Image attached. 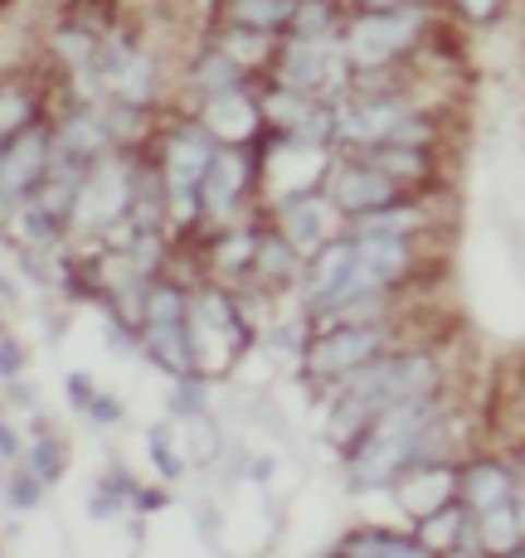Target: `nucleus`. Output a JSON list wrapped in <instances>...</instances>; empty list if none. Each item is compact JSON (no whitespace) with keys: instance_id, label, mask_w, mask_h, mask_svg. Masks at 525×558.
I'll return each instance as SVG.
<instances>
[{"instance_id":"obj_1","label":"nucleus","mask_w":525,"mask_h":558,"mask_svg":"<svg viewBox=\"0 0 525 558\" xmlns=\"http://www.w3.org/2000/svg\"><path fill=\"white\" fill-rule=\"evenodd\" d=\"M428 35V5L409 0L394 10H360L346 29H341V49L356 69H380V63H399L423 45Z\"/></svg>"},{"instance_id":"obj_2","label":"nucleus","mask_w":525,"mask_h":558,"mask_svg":"<svg viewBox=\"0 0 525 558\" xmlns=\"http://www.w3.org/2000/svg\"><path fill=\"white\" fill-rule=\"evenodd\" d=\"M380 350H390V326H321L312 336V345L302 350V374L312 384H331L336 389L341 379H350V374L360 369V364H370Z\"/></svg>"},{"instance_id":"obj_3","label":"nucleus","mask_w":525,"mask_h":558,"mask_svg":"<svg viewBox=\"0 0 525 558\" xmlns=\"http://www.w3.org/2000/svg\"><path fill=\"white\" fill-rule=\"evenodd\" d=\"M321 190H326V199L341 209V219H360V214H370V209H384V204H394V199H404V190L394 185L390 175H384L380 166H370L366 156H356V151H331V166H326V175H321Z\"/></svg>"},{"instance_id":"obj_4","label":"nucleus","mask_w":525,"mask_h":558,"mask_svg":"<svg viewBox=\"0 0 525 558\" xmlns=\"http://www.w3.org/2000/svg\"><path fill=\"white\" fill-rule=\"evenodd\" d=\"M259 166H253L249 146H219L205 170V180H200V214H205V223H229L239 219L243 209V195H249L253 185H259Z\"/></svg>"},{"instance_id":"obj_5","label":"nucleus","mask_w":525,"mask_h":558,"mask_svg":"<svg viewBox=\"0 0 525 558\" xmlns=\"http://www.w3.org/2000/svg\"><path fill=\"white\" fill-rule=\"evenodd\" d=\"M49 160H53V126L35 122L25 132H15L10 142H0V190L10 195H35V185L49 175Z\"/></svg>"},{"instance_id":"obj_6","label":"nucleus","mask_w":525,"mask_h":558,"mask_svg":"<svg viewBox=\"0 0 525 558\" xmlns=\"http://www.w3.org/2000/svg\"><path fill=\"white\" fill-rule=\"evenodd\" d=\"M394 496H399V510L409 520H423L433 514L438 506L457 500V457H428V461H414L404 466V476L394 481Z\"/></svg>"},{"instance_id":"obj_7","label":"nucleus","mask_w":525,"mask_h":558,"mask_svg":"<svg viewBox=\"0 0 525 558\" xmlns=\"http://www.w3.org/2000/svg\"><path fill=\"white\" fill-rule=\"evenodd\" d=\"M516 466L501 457H457V500H463L473 514L481 510H497V506H511L516 500Z\"/></svg>"},{"instance_id":"obj_8","label":"nucleus","mask_w":525,"mask_h":558,"mask_svg":"<svg viewBox=\"0 0 525 558\" xmlns=\"http://www.w3.org/2000/svg\"><path fill=\"white\" fill-rule=\"evenodd\" d=\"M200 122L219 136V146H243L263 126V107L249 93V83H243V88H234V93L200 98Z\"/></svg>"},{"instance_id":"obj_9","label":"nucleus","mask_w":525,"mask_h":558,"mask_svg":"<svg viewBox=\"0 0 525 558\" xmlns=\"http://www.w3.org/2000/svg\"><path fill=\"white\" fill-rule=\"evenodd\" d=\"M136 350H142L160 374H170V379L200 374L195 340H190V320H146V326L136 330Z\"/></svg>"},{"instance_id":"obj_10","label":"nucleus","mask_w":525,"mask_h":558,"mask_svg":"<svg viewBox=\"0 0 525 558\" xmlns=\"http://www.w3.org/2000/svg\"><path fill=\"white\" fill-rule=\"evenodd\" d=\"M302 267H307V257L293 248V239L277 223H259V248H253L249 282H259L263 292H287V287L302 282Z\"/></svg>"},{"instance_id":"obj_11","label":"nucleus","mask_w":525,"mask_h":558,"mask_svg":"<svg viewBox=\"0 0 525 558\" xmlns=\"http://www.w3.org/2000/svg\"><path fill=\"white\" fill-rule=\"evenodd\" d=\"M350 272H356V233L341 229L336 239L321 243V248L307 257V267H302V306H312V302H321V296H331Z\"/></svg>"},{"instance_id":"obj_12","label":"nucleus","mask_w":525,"mask_h":558,"mask_svg":"<svg viewBox=\"0 0 525 558\" xmlns=\"http://www.w3.org/2000/svg\"><path fill=\"white\" fill-rule=\"evenodd\" d=\"M356 156H366L370 166H380L384 175L394 180V185L409 195V190H428L438 180V160H433V146H399V142H374L366 146V151H356Z\"/></svg>"},{"instance_id":"obj_13","label":"nucleus","mask_w":525,"mask_h":558,"mask_svg":"<svg viewBox=\"0 0 525 558\" xmlns=\"http://www.w3.org/2000/svg\"><path fill=\"white\" fill-rule=\"evenodd\" d=\"M88 170L93 166H79V160H49V175L39 180L35 195H25V199H35L49 219H59L63 229H73L79 204H83V185H88Z\"/></svg>"},{"instance_id":"obj_14","label":"nucleus","mask_w":525,"mask_h":558,"mask_svg":"<svg viewBox=\"0 0 525 558\" xmlns=\"http://www.w3.org/2000/svg\"><path fill=\"white\" fill-rule=\"evenodd\" d=\"M331 554H346V558H428L419 534H399V530H384V524H366V530H350L331 544Z\"/></svg>"},{"instance_id":"obj_15","label":"nucleus","mask_w":525,"mask_h":558,"mask_svg":"<svg viewBox=\"0 0 525 558\" xmlns=\"http://www.w3.org/2000/svg\"><path fill=\"white\" fill-rule=\"evenodd\" d=\"M186 83H190V93H195V98H214V93L243 88V83H249V69H243V63L234 59L224 45H210V49H200L195 59H190Z\"/></svg>"},{"instance_id":"obj_16","label":"nucleus","mask_w":525,"mask_h":558,"mask_svg":"<svg viewBox=\"0 0 525 558\" xmlns=\"http://www.w3.org/2000/svg\"><path fill=\"white\" fill-rule=\"evenodd\" d=\"M253 248H259V223L229 219L219 229V239H214V253H210L214 277H224V282H249L253 277Z\"/></svg>"},{"instance_id":"obj_17","label":"nucleus","mask_w":525,"mask_h":558,"mask_svg":"<svg viewBox=\"0 0 525 558\" xmlns=\"http://www.w3.org/2000/svg\"><path fill=\"white\" fill-rule=\"evenodd\" d=\"M152 112L156 107L146 102H127V98H103L98 102V117L112 136L117 151H142V142L152 136Z\"/></svg>"},{"instance_id":"obj_18","label":"nucleus","mask_w":525,"mask_h":558,"mask_svg":"<svg viewBox=\"0 0 525 558\" xmlns=\"http://www.w3.org/2000/svg\"><path fill=\"white\" fill-rule=\"evenodd\" d=\"M45 122V93L29 78H0V142Z\"/></svg>"},{"instance_id":"obj_19","label":"nucleus","mask_w":525,"mask_h":558,"mask_svg":"<svg viewBox=\"0 0 525 558\" xmlns=\"http://www.w3.org/2000/svg\"><path fill=\"white\" fill-rule=\"evenodd\" d=\"M346 229L350 233H399V239H414V233L428 229V209L414 195H404V199L384 204V209H370V214H360V219H350Z\"/></svg>"},{"instance_id":"obj_20","label":"nucleus","mask_w":525,"mask_h":558,"mask_svg":"<svg viewBox=\"0 0 525 558\" xmlns=\"http://www.w3.org/2000/svg\"><path fill=\"white\" fill-rule=\"evenodd\" d=\"M473 530V510L463 506V500H448V506H438L433 514H423V520H414V534L423 539L428 554H448L453 558L457 539Z\"/></svg>"},{"instance_id":"obj_21","label":"nucleus","mask_w":525,"mask_h":558,"mask_svg":"<svg viewBox=\"0 0 525 558\" xmlns=\"http://www.w3.org/2000/svg\"><path fill=\"white\" fill-rule=\"evenodd\" d=\"M293 5H297V0H224L219 15H224V25L263 29V35H287Z\"/></svg>"},{"instance_id":"obj_22","label":"nucleus","mask_w":525,"mask_h":558,"mask_svg":"<svg viewBox=\"0 0 525 558\" xmlns=\"http://www.w3.org/2000/svg\"><path fill=\"white\" fill-rule=\"evenodd\" d=\"M20 461H25V466L35 471L39 481L59 486V481L69 476V437H59L49 423H39V427H35V437L25 442V457H20Z\"/></svg>"},{"instance_id":"obj_23","label":"nucleus","mask_w":525,"mask_h":558,"mask_svg":"<svg viewBox=\"0 0 525 558\" xmlns=\"http://www.w3.org/2000/svg\"><path fill=\"white\" fill-rule=\"evenodd\" d=\"M160 88H166V69H160V59H156V53H146V49H136V59L127 63V73L117 78L112 98L156 107L160 102Z\"/></svg>"},{"instance_id":"obj_24","label":"nucleus","mask_w":525,"mask_h":558,"mask_svg":"<svg viewBox=\"0 0 525 558\" xmlns=\"http://www.w3.org/2000/svg\"><path fill=\"white\" fill-rule=\"evenodd\" d=\"M10 233H15L20 248H39V253H59L63 239H69V229H63L59 219H49V214L39 209L35 199L20 204V214H15V223H10Z\"/></svg>"},{"instance_id":"obj_25","label":"nucleus","mask_w":525,"mask_h":558,"mask_svg":"<svg viewBox=\"0 0 525 558\" xmlns=\"http://www.w3.org/2000/svg\"><path fill=\"white\" fill-rule=\"evenodd\" d=\"M98 39H103L98 29L83 25V20L73 15L49 35V49H53L59 63H69V73H79V69H93V59H98Z\"/></svg>"},{"instance_id":"obj_26","label":"nucleus","mask_w":525,"mask_h":558,"mask_svg":"<svg viewBox=\"0 0 525 558\" xmlns=\"http://www.w3.org/2000/svg\"><path fill=\"white\" fill-rule=\"evenodd\" d=\"M477 534H481V549H487V554H516V558H525V530H521L516 506L481 510L477 514Z\"/></svg>"},{"instance_id":"obj_27","label":"nucleus","mask_w":525,"mask_h":558,"mask_svg":"<svg viewBox=\"0 0 525 558\" xmlns=\"http://www.w3.org/2000/svg\"><path fill=\"white\" fill-rule=\"evenodd\" d=\"M346 20H341V0H297L287 35L297 39H341Z\"/></svg>"},{"instance_id":"obj_28","label":"nucleus","mask_w":525,"mask_h":558,"mask_svg":"<svg viewBox=\"0 0 525 558\" xmlns=\"http://www.w3.org/2000/svg\"><path fill=\"white\" fill-rule=\"evenodd\" d=\"M142 442H146V457H152V466H156L160 481H180V476H186L190 457H186V447L176 442V417H160V423H152Z\"/></svg>"},{"instance_id":"obj_29","label":"nucleus","mask_w":525,"mask_h":558,"mask_svg":"<svg viewBox=\"0 0 525 558\" xmlns=\"http://www.w3.org/2000/svg\"><path fill=\"white\" fill-rule=\"evenodd\" d=\"M317 102H321V98H312V93H302V88H287V83H267L263 98H259V107H263V122L287 126V132H293V126L302 122V117L312 112Z\"/></svg>"},{"instance_id":"obj_30","label":"nucleus","mask_w":525,"mask_h":558,"mask_svg":"<svg viewBox=\"0 0 525 558\" xmlns=\"http://www.w3.org/2000/svg\"><path fill=\"white\" fill-rule=\"evenodd\" d=\"M0 496H5V506L15 510V514H29V510L45 506L49 481H39L35 471L25 466V461H10V471L0 476Z\"/></svg>"},{"instance_id":"obj_31","label":"nucleus","mask_w":525,"mask_h":558,"mask_svg":"<svg viewBox=\"0 0 525 558\" xmlns=\"http://www.w3.org/2000/svg\"><path fill=\"white\" fill-rule=\"evenodd\" d=\"M190 302H195V292L186 282L152 277V287H146V320H190Z\"/></svg>"},{"instance_id":"obj_32","label":"nucleus","mask_w":525,"mask_h":558,"mask_svg":"<svg viewBox=\"0 0 525 558\" xmlns=\"http://www.w3.org/2000/svg\"><path fill=\"white\" fill-rule=\"evenodd\" d=\"M176 427H180V447H186L190 461H214V457H224V433H219V423H214L210 413L180 417Z\"/></svg>"},{"instance_id":"obj_33","label":"nucleus","mask_w":525,"mask_h":558,"mask_svg":"<svg viewBox=\"0 0 525 558\" xmlns=\"http://www.w3.org/2000/svg\"><path fill=\"white\" fill-rule=\"evenodd\" d=\"M277 39L283 35H263V29H239V25H224L219 45L234 53V59L243 63V69H263V59H273Z\"/></svg>"},{"instance_id":"obj_34","label":"nucleus","mask_w":525,"mask_h":558,"mask_svg":"<svg viewBox=\"0 0 525 558\" xmlns=\"http://www.w3.org/2000/svg\"><path fill=\"white\" fill-rule=\"evenodd\" d=\"M210 379L205 374H186V379H170V399H166V408H170V417H195V413H210Z\"/></svg>"},{"instance_id":"obj_35","label":"nucleus","mask_w":525,"mask_h":558,"mask_svg":"<svg viewBox=\"0 0 525 558\" xmlns=\"http://www.w3.org/2000/svg\"><path fill=\"white\" fill-rule=\"evenodd\" d=\"M448 10H453L467 29H487V25H497V20L506 15L511 0H448Z\"/></svg>"},{"instance_id":"obj_36","label":"nucleus","mask_w":525,"mask_h":558,"mask_svg":"<svg viewBox=\"0 0 525 558\" xmlns=\"http://www.w3.org/2000/svg\"><path fill=\"white\" fill-rule=\"evenodd\" d=\"M25 369H29V345L20 336H10V330H0V384L20 379Z\"/></svg>"},{"instance_id":"obj_37","label":"nucleus","mask_w":525,"mask_h":558,"mask_svg":"<svg viewBox=\"0 0 525 558\" xmlns=\"http://www.w3.org/2000/svg\"><path fill=\"white\" fill-rule=\"evenodd\" d=\"M83 417H88L93 427H122L127 408H122V399H112V393H93V403L83 408Z\"/></svg>"},{"instance_id":"obj_38","label":"nucleus","mask_w":525,"mask_h":558,"mask_svg":"<svg viewBox=\"0 0 525 558\" xmlns=\"http://www.w3.org/2000/svg\"><path fill=\"white\" fill-rule=\"evenodd\" d=\"M127 506H132V514H160V510L176 506V496H170L166 486H142V481H136V490H132Z\"/></svg>"},{"instance_id":"obj_39","label":"nucleus","mask_w":525,"mask_h":558,"mask_svg":"<svg viewBox=\"0 0 525 558\" xmlns=\"http://www.w3.org/2000/svg\"><path fill=\"white\" fill-rule=\"evenodd\" d=\"M93 393H98V384H93V374L88 369H69V379H63V399H69V408H88L93 403Z\"/></svg>"},{"instance_id":"obj_40","label":"nucleus","mask_w":525,"mask_h":558,"mask_svg":"<svg viewBox=\"0 0 525 558\" xmlns=\"http://www.w3.org/2000/svg\"><path fill=\"white\" fill-rule=\"evenodd\" d=\"M25 457V437H20V427L10 423L5 413H0V466H10V461Z\"/></svg>"},{"instance_id":"obj_41","label":"nucleus","mask_w":525,"mask_h":558,"mask_svg":"<svg viewBox=\"0 0 525 558\" xmlns=\"http://www.w3.org/2000/svg\"><path fill=\"white\" fill-rule=\"evenodd\" d=\"M5 399L15 403V408H25V413H29L39 393H35V384H25V374H20V379H5Z\"/></svg>"},{"instance_id":"obj_42","label":"nucleus","mask_w":525,"mask_h":558,"mask_svg":"<svg viewBox=\"0 0 525 558\" xmlns=\"http://www.w3.org/2000/svg\"><path fill=\"white\" fill-rule=\"evenodd\" d=\"M273 471H277V461L267 457V452L249 457V481H259V486H267V481H273Z\"/></svg>"},{"instance_id":"obj_43","label":"nucleus","mask_w":525,"mask_h":558,"mask_svg":"<svg viewBox=\"0 0 525 558\" xmlns=\"http://www.w3.org/2000/svg\"><path fill=\"white\" fill-rule=\"evenodd\" d=\"M370 10H394V5H409V0H366Z\"/></svg>"},{"instance_id":"obj_44","label":"nucleus","mask_w":525,"mask_h":558,"mask_svg":"<svg viewBox=\"0 0 525 558\" xmlns=\"http://www.w3.org/2000/svg\"><path fill=\"white\" fill-rule=\"evenodd\" d=\"M5 311H10V302H5V296H0V330H5Z\"/></svg>"},{"instance_id":"obj_45","label":"nucleus","mask_w":525,"mask_h":558,"mask_svg":"<svg viewBox=\"0 0 525 558\" xmlns=\"http://www.w3.org/2000/svg\"><path fill=\"white\" fill-rule=\"evenodd\" d=\"M0 413H5V393H0Z\"/></svg>"}]
</instances>
